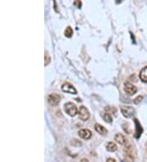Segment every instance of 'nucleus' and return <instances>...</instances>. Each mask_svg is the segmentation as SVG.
<instances>
[{
  "label": "nucleus",
  "mask_w": 147,
  "mask_h": 162,
  "mask_svg": "<svg viewBox=\"0 0 147 162\" xmlns=\"http://www.w3.org/2000/svg\"><path fill=\"white\" fill-rule=\"evenodd\" d=\"M105 111L108 113H112V114H116L117 112V110L114 107H112V106H107L105 108Z\"/></svg>",
  "instance_id": "obj_15"
},
{
  "label": "nucleus",
  "mask_w": 147,
  "mask_h": 162,
  "mask_svg": "<svg viewBox=\"0 0 147 162\" xmlns=\"http://www.w3.org/2000/svg\"><path fill=\"white\" fill-rule=\"evenodd\" d=\"M122 1H123V0H115V2H116V3H117V4H119V3H122Z\"/></svg>",
  "instance_id": "obj_21"
},
{
  "label": "nucleus",
  "mask_w": 147,
  "mask_h": 162,
  "mask_svg": "<svg viewBox=\"0 0 147 162\" xmlns=\"http://www.w3.org/2000/svg\"><path fill=\"white\" fill-rule=\"evenodd\" d=\"M74 5H75V7H77L78 8H80L82 7L81 1H80V0H75V3H74Z\"/></svg>",
  "instance_id": "obj_18"
},
{
  "label": "nucleus",
  "mask_w": 147,
  "mask_h": 162,
  "mask_svg": "<svg viewBox=\"0 0 147 162\" xmlns=\"http://www.w3.org/2000/svg\"><path fill=\"white\" fill-rule=\"evenodd\" d=\"M61 89L63 92L65 93H68L70 94H77V90L75 89V88L73 86L72 84H70L69 83H64L61 86Z\"/></svg>",
  "instance_id": "obj_4"
},
{
  "label": "nucleus",
  "mask_w": 147,
  "mask_h": 162,
  "mask_svg": "<svg viewBox=\"0 0 147 162\" xmlns=\"http://www.w3.org/2000/svg\"><path fill=\"white\" fill-rule=\"evenodd\" d=\"M142 99H143V97H142V96H140V97H137V98H136V99L134 100V103H137H137H141V100H142Z\"/></svg>",
  "instance_id": "obj_19"
},
{
  "label": "nucleus",
  "mask_w": 147,
  "mask_h": 162,
  "mask_svg": "<svg viewBox=\"0 0 147 162\" xmlns=\"http://www.w3.org/2000/svg\"><path fill=\"white\" fill-rule=\"evenodd\" d=\"M140 80L144 83H147V66L141 69L140 75H139Z\"/></svg>",
  "instance_id": "obj_11"
},
{
  "label": "nucleus",
  "mask_w": 147,
  "mask_h": 162,
  "mask_svg": "<svg viewBox=\"0 0 147 162\" xmlns=\"http://www.w3.org/2000/svg\"><path fill=\"white\" fill-rule=\"evenodd\" d=\"M64 109L66 113H67L69 116H75L78 113V108L75 104L72 103H67L64 106Z\"/></svg>",
  "instance_id": "obj_1"
},
{
  "label": "nucleus",
  "mask_w": 147,
  "mask_h": 162,
  "mask_svg": "<svg viewBox=\"0 0 147 162\" xmlns=\"http://www.w3.org/2000/svg\"><path fill=\"white\" fill-rule=\"evenodd\" d=\"M114 139H115L117 143H119L121 144V145H124V144H126V143H127L126 137H124L122 134H116L115 137H114Z\"/></svg>",
  "instance_id": "obj_9"
},
{
  "label": "nucleus",
  "mask_w": 147,
  "mask_h": 162,
  "mask_svg": "<svg viewBox=\"0 0 147 162\" xmlns=\"http://www.w3.org/2000/svg\"><path fill=\"white\" fill-rule=\"evenodd\" d=\"M135 124H136V132H135V137L136 138H139V137H141V133H142V128H141V124L139 123L137 119H135L134 120Z\"/></svg>",
  "instance_id": "obj_8"
},
{
  "label": "nucleus",
  "mask_w": 147,
  "mask_h": 162,
  "mask_svg": "<svg viewBox=\"0 0 147 162\" xmlns=\"http://www.w3.org/2000/svg\"><path fill=\"white\" fill-rule=\"evenodd\" d=\"M73 29L70 27V26H68V27H66V30H65V35H66V37L67 38H70L72 37L73 35Z\"/></svg>",
  "instance_id": "obj_14"
},
{
  "label": "nucleus",
  "mask_w": 147,
  "mask_h": 162,
  "mask_svg": "<svg viewBox=\"0 0 147 162\" xmlns=\"http://www.w3.org/2000/svg\"><path fill=\"white\" fill-rule=\"evenodd\" d=\"M95 130L97 131L98 134H101V135H105L107 134V129L102 125H99V124H96L95 125Z\"/></svg>",
  "instance_id": "obj_10"
},
{
  "label": "nucleus",
  "mask_w": 147,
  "mask_h": 162,
  "mask_svg": "<svg viewBox=\"0 0 147 162\" xmlns=\"http://www.w3.org/2000/svg\"><path fill=\"white\" fill-rule=\"evenodd\" d=\"M102 118L107 123H109L110 124L111 122H112V117H111V115H110V113L108 112H105L102 114Z\"/></svg>",
  "instance_id": "obj_13"
},
{
  "label": "nucleus",
  "mask_w": 147,
  "mask_h": 162,
  "mask_svg": "<svg viewBox=\"0 0 147 162\" xmlns=\"http://www.w3.org/2000/svg\"><path fill=\"white\" fill-rule=\"evenodd\" d=\"M78 136L83 139H89L92 137V132L89 129H83L78 131Z\"/></svg>",
  "instance_id": "obj_7"
},
{
  "label": "nucleus",
  "mask_w": 147,
  "mask_h": 162,
  "mask_svg": "<svg viewBox=\"0 0 147 162\" xmlns=\"http://www.w3.org/2000/svg\"><path fill=\"white\" fill-rule=\"evenodd\" d=\"M50 61H51L50 56H49V55L46 53H45V65H47V64H49Z\"/></svg>",
  "instance_id": "obj_17"
},
{
  "label": "nucleus",
  "mask_w": 147,
  "mask_h": 162,
  "mask_svg": "<svg viewBox=\"0 0 147 162\" xmlns=\"http://www.w3.org/2000/svg\"><path fill=\"white\" fill-rule=\"evenodd\" d=\"M124 91L128 95H133L137 92V88L135 87L134 85L130 84L129 82H125L124 83Z\"/></svg>",
  "instance_id": "obj_5"
},
{
  "label": "nucleus",
  "mask_w": 147,
  "mask_h": 162,
  "mask_svg": "<svg viewBox=\"0 0 147 162\" xmlns=\"http://www.w3.org/2000/svg\"><path fill=\"white\" fill-rule=\"evenodd\" d=\"M47 101L52 106H56L61 101V96L57 94H52L47 97Z\"/></svg>",
  "instance_id": "obj_6"
},
{
  "label": "nucleus",
  "mask_w": 147,
  "mask_h": 162,
  "mask_svg": "<svg viewBox=\"0 0 147 162\" xmlns=\"http://www.w3.org/2000/svg\"><path fill=\"white\" fill-rule=\"evenodd\" d=\"M78 116H79V119H81L82 120L86 121L90 117V112L87 109V107L82 106L79 107V110H78Z\"/></svg>",
  "instance_id": "obj_3"
},
{
  "label": "nucleus",
  "mask_w": 147,
  "mask_h": 162,
  "mask_svg": "<svg viewBox=\"0 0 147 162\" xmlns=\"http://www.w3.org/2000/svg\"><path fill=\"white\" fill-rule=\"evenodd\" d=\"M81 162H88V161H87V160H86V159H83V160H82V161H81Z\"/></svg>",
  "instance_id": "obj_22"
},
{
  "label": "nucleus",
  "mask_w": 147,
  "mask_h": 162,
  "mask_svg": "<svg viewBox=\"0 0 147 162\" xmlns=\"http://www.w3.org/2000/svg\"><path fill=\"white\" fill-rule=\"evenodd\" d=\"M125 161L127 162H133L134 161V157L132 156L131 153H127L125 156Z\"/></svg>",
  "instance_id": "obj_16"
},
{
  "label": "nucleus",
  "mask_w": 147,
  "mask_h": 162,
  "mask_svg": "<svg viewBox=\"0 0 147 162\" xmlns=\"http://www.w3.org/2000/svg\"><path fill=\"white\" fill-rule=\"evenodd\" d=\"M120 110H121V113L123 114V115L126 118H130L134 115L135 113L134 108L129 106H122Z\"/></svg>",
  "instance_id": "obj_2"
},
{
  "label": "nucleus",
  "mask_w": 147,
  "mask_h": 162,
  "mask_svg": "<svg viewBox=\"0 0 147 162\" xmlns=\"http://www.w3.org/2000/svg\"><path fill=\"white\" fill-rule=\"evenodd\" d=\"M106 149L107 151H109L110 152H115L116 150H117V145L114 143H113V142H110L106 145Z\"/></svg>",
  "instance_id": "obj_12"
},
{
  "label": "nucleus",
  "mask_w": 147,
  "mask_h": 162,
  "mask_svg": "<svg viewBox=\"0 0 147 162\" xmlns=\"http://www.w3.org/2000/svg\"><path fill=\"white\" fill-rule=\"evenodd\" d=\"M106 162H116V161L114 159H113V158H109L106 161Z\"/></svg>",
  "instance_id": "obj_20"
}]
</instances>
